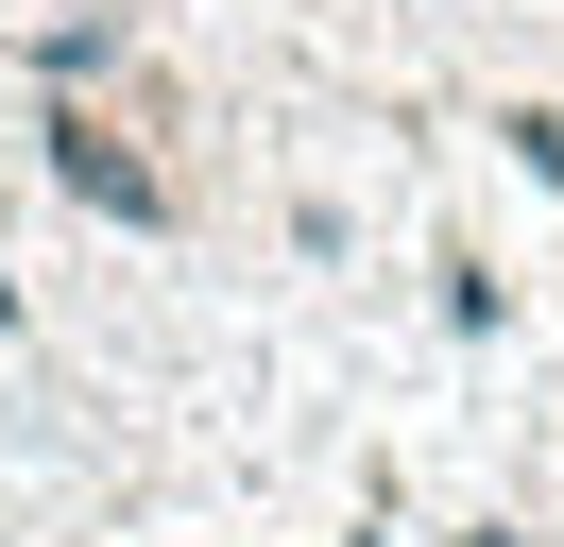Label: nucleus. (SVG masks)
<instances>
[{
  "label": "nucleus",
  "instance_id": "obj_1",
  "mask_svg": "<svg viewBox=\"0 0 564 547\" xmlns=\"http://www.w3.org/2000/svg\"><path fill=\"white\" fill-rule=\"evenodd\" d=\"M52 189L104 205V223H138V239H172V171H154L120 120H52Z\"/></svg>",
  "mask_w": 564,
  "mask_h": 547
}]
</instances>
